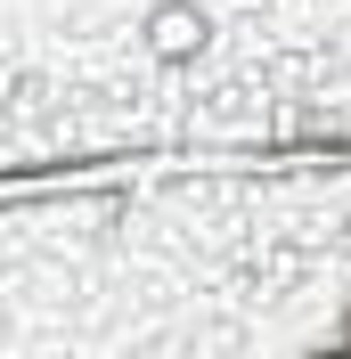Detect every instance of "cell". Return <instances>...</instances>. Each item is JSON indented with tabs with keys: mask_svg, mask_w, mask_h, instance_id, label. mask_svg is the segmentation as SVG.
<instances>
[{
	"mask_svg": "<svg viewBox=\"0 0 351 359\" xmlns=\"http://www.w3.org/2000/svg\"><path fill=\"white\" fill-rule=\"evenodd\" d=\"M188 41H197V17H188V8H164V17H155V49H164V57H180Z\"/></svg>",
	"mask_w": 351,
	"mask_h": 359,
	"instance_id": "6da1fadb",
	"label": "cell"
}]
</instances>
